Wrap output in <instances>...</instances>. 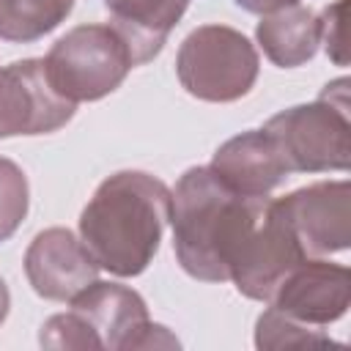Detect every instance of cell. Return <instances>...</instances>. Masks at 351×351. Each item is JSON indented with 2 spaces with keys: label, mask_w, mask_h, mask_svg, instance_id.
<instances>
[{
  "label": "cell",
  "mask_w": 351,
  "mask_h": 351,
  "mask_svg": "<svg viewBox=\"0 0 351 351\" xmlns=\"http://www.w3.org/2000/svg\"><path fill=\"white\" fill-rule=\"evenodd\" d=\"M38 343L44 348H99L96 337L90 335L85 321L74 310L47 318L44 326H41Z\"/></svg>",
  "instance_id": "18"
},
{
  "label": "cell",
  "mask_w": 351,
  "mask_h": 351,
  "mask_svg": "<svg viewBox=\"0 0 351 351\" xmlns=\"http://www.w3.org/2000/svg\"><path fill=\"white\" fill-rule=\"evenodd\" d=\"M30 189L22 167L0 156V241H8L27 217Z\"/></svg>",
  "instance_id": "17"
},
{
  "label": "cell",
  "mask_w": 351,
  "mask_h": 351,
  "mask_svg": "<svg viewBox=\"0 0 351 351\" xmlns=\"http://www.w3.org/2000/svg\"><path fill=\"white\" fill-rule=\"evenodd\" d=\"M266 203L269 195H239L208 165L189 167L170 189L173 250L181 269L203 282L230 280L233 261Z\"/></svg>",
  "instance_id": "1"
},
{
  "label": "cell",
  "mask_w": 351,
  "mask_h": 351,
  "mask_svg": "<svg viewBox=\"0 0 351 351\" xmlns=\"http://www.w3.org/2000/svg\"><path fill=\"white\" fill-rule=\"evenodd\" d=\"M74 8V0H0V38L33 44L52 33Z\"/></svg>",
  "instance_id": "15"
},
{
  "label": "cell",
  "mask_w": 351,
  "mask_h": 351,
  "mask_svg": "<svg viewBox=\"0 0 351 351\" xmlns=\"http://www.w3.org/2000/svg\"><path fill=\"white\" fill-rule=\"evenodd\" d=\"M255 346L258 348H315V346H340L324 329L307 326L269 307L261 313L255 324Z\"/></svg>",
  "instance_id": "16"
},
{
  "label": "cell",
  "mask_w": 351,
  "mask_h": 351,
  "mask_svg": "<svg viewBox=\"0 0 351 351\" xmlns=\"http://www.w3.org/2000/svg\"><path fill=\"white\" fill-rule=\"evenodd\" d=\"M255 38L263 55L280 69H296L315 58L321 44V19L310 5L293 3L263 14Z\"/></svg>",
  "instance_id": "14"
},
{
  "label": "cell",
  "mask_w": 351,
  "mask_h": 351,
  "mask_svg": "<svg viewBox=\"0 0 351 351\" xmlns=\"http://www.w3.org/2000/svg\"><path fill=\"white\" fill-rule=\"evenodd\" d=\"M8 307H11V293H8L5 280L0 277V324H3V321H5V315H8Z\"/></svg>",
  "instance_id": "21"
},
{
  "label": "cell",
  "mask_w": 351,
  "mask_h": 351,
  "mask_svg": "<svg viewBox=\"0 0 351 351\" xmlns=\"http://www.w3.org/2000/svg\"><path fill=\"white\" fill-rule=\"evenodd\" d=\"M132 69V52L112 25H77L44 58L52 88L71 104L104 99Z\"/></svg>",
  "instance_id": "5"
},
{
  "label": "cell",
  "mask_w": 351,
  "mask_h": 351,
  "mask_svg": "<svg viewBox=\"0 0 351 351\" xmlns=\"http://www.w3.org/2000/svg\"><path fill=\"white\" fill-rule=\"evenodd\" d=\"M74 107L52 88L44 58H25L0 69V137L58 132L71 121Z\"/></svg>",
  "instance_id": "7"
},
{
  "label": "cell",
  "mask_w": 351,
  "mask_h": 351,
  "mask_svg": "<svg viewBox=\"0 0 351 351\" xmlns=\"http://www.w3.org/2000/svg\"><path fill=\"white\" fill-rule=\"evenodd\" d=\"M293 3H299V0H293Z\"/></svg>",
  "instance_id": "22"
},
{
  "label": "cell",
  "mask_w": 351,
  "mask_h": 351,
  "mask_svg": "<svg viewBox=\"0 0 351 351\" xmlns=\"http://www.w3.org/2000/svg\"><path fill=\"white\" fill-rule=\"evenodd\" d=\"M230 189L250 197H266L291 173L282 165L271 137L263 129H247L225 140L208 165Z\"/></svg>",
  "instance_id": "12"
},
{
  "label": "cell",
  "mask_w": 351,
  "mask_h": 351,
  "mask_svg": "<svg viewBox=\"0 0 351 351\" xmlns=\"http://www.w3.org/2000/svg\"><path fill=\"white\" fill-rule=\"evenodd\" d=\"M258 49L236 27L200 25L178 47L176 74L184 90L200 101L228 104L247 96L258 80Z\"/></svg>",
  "instance_id": "4"
},
{
  "label": "cell",
  "mask_w": 351,
  "mask_h": 351,
  "mask_svg": "<svg viewBox=\"0 0 351 351\" xmlns=\"http://www.w3.org/2000/svg\"><path fill=\"white\" fill-rule=\"evenodd\" d=\"M25 274L41 299L71 302L96 282L99 263L69 228H47L25 252Z\"/></svg>",
  "instance_id": "10"
},
{
  "label": "cell",
  "mask_w": 351,
  "mask_h": 351,
  "mask_svg": "<svg viewBox=\"0 0 351 351\" xmlns=\"http://www.w3.org/2000/svg\"><path fill=\"white\" fill-rule=\"evenodd\" d=\"M170 222V189L143 170H121L99 184L80 214V241L99 269L137 277L154 261Z\"/></svg>",
  "instance_id": "2"
},
{
  "label": "cell",
  "mask_w": 351,
  "mask_h": 351,
  "mask_svg": "<svg viewBox=\"0 0 351 351\" xmlns=\"http://www.w3.org/2000/svg\"><path fill=\"white\" fill-rule=\"evenodd\" d=\"M351 304V274L343 263L304 258L271 293L269 307L307 326H329Z\"/></svg>",
  "instance_id": "9"
},
{
  "label": "cell",
  "mask_w": 351,
  "mask_h": 351,
  "mask_svg": "<svg viewBox=\"0 0 351 351\" xmlns=\"http://www.w3.org/2000/svg\"><path fill=\"white\" fill-rule=\"evenodd\" d=\"M288 173H346L351 165L348 80L329 82L310 104L288 107L263 123Z\"/></svg>",
  "instance_id": "3"
},
{
  "label": "cell",
  "mask_w": 351,
  "mask_h": 351,
  "mask_svg": "<svg viewBox=\"0 0 351 351\" xmlns=\"http://www.w3.org/2000/svg\"><path fill=\"white\" fill-rule=\"evenodd\" d=\"M307 258L343 252L351 244V184L315 181L285 197H277Z\"/></svg>",
  "instance_id": "8"
},
{
  "label": "cell",
  "mask_w": 351,
  "mask_h": 351,
  "mask_svg": "<svg viewBox=\"0 0 351 351\" xmlns=\"http://www.w3.org/2000/svg\"><path fill=\"white\" fill-rule=\"evenodd\" d=\"M110 11V22L126 41L134 66L154 60L170 30L184 16L189 0H101Z\"/></svg>",
  "instance_id": "13"
},
{
  "label": "cell",
  "mask_w": 351,
  "mask_h": 351,
  "mask_svg": "<svg viewBox=\"0 0 351 351\" xmlns=\"http://www.w3.org/2000/svg\"><path fill=\"white\" fill-rule=\"evenodd\" d=\"M239 8L250 11V14H271L277 8H285V5H293V0H236Z\"/></svg>",
  "instance_id": "20"
},
{
  "label": "cell",
  "mask_w": 351,
  "mask_h": 351,
  "mask_svg": "<svg viewBox=\"0 0 351 351\" xmlns=\"http://www.w3.org/2000/svg\"><path fill=\"white\" fill-rule=\"evenodd\" d=\"M71 310L85 321L99 348L129 351L140 348V337L151 324L145 299L118 282H90L71 302Z\"/></svg>",
  "instance_id": "11"
},
{
  "label": "cell",
  "mask_w": 351,
  "mask_h": 351,
  "mask_svg": "<svg viewBox=\"0 0 351 351\" xmlns=\"http://www.w3.org/2000/svg\"><path fill=\"white\" fill-rule=\"evenodd\" d=\"M307 258L304 247L299 244L291 222L285 219L277 200L269 197L261 219L255 222L252 233L241 244L230 280L236 291L255 302H269L280 282Z\"/></svg>",
  "instance_id": "6"
},
{
  "label": "cell",
  "mask_w": 351,
  "mask_h": 351,
  "mask_svg": "<svg viewBox=\"0 0 351 351\" xmlns=\"http://www.w3.org/2000/svg\"><path fill=\"white\" fill-rule=\"evenodd\" d=\"M346 11H348V0H335L332 5H326L318 14V19H321V44H324L329 60L337 63V66H346L348 63Z\"/></svg>",
  "instance_id": "19"
}]
</instances>
